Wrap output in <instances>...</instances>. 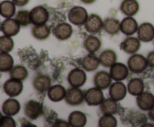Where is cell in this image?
I'll use <instances>...</instances> for the list:
<instances>
[{
	"label": "cell",
	"mask_w": 154,
	"mask_h": 127,
	"mask_svg": "<svg viewBox=\"0 0 154 127\" xmlns=\"http://www.w3.org/2000/svg\"><path fill=\"white\" fill-rule=\"evenodd\" d=\"M128 67L134 73H141L147 68L148 62L147 58L140 54H134L128 60Z\"/></svg>",
	"instance_id": "1"
},
{
	"label": "cell",
	"mask_w": 154,
	"mask_h": 127,
	"mask_svg": "<svg viewBox=\"0 0 154 127\" xmlns=\"http://www.w3.org/2000/svg\"><path fill=\"white\" fill-rule=\"evenodd\" d=\"M30 20L33 25H38L46 24L49 19V12L43 6H36L29 12Z\"/></svg>",
	"instance_id": "2"
},
{
	"label": "cell",
	"mask_w": 154,
	"mask_h": 127,
	"mask_svg": "<svg viewBox=\"0 0 154 127\" xmlns=\"http://www.w3.org/2000/svg\"><path fill=\"white\" fill-rule=\"evenodd\" d=\"M64 100L69 105H79L82 104L85 100L84 93L79 88L72 87L66 91Z\"/></svg>",
	"instance_id": "3"
},
{
	"label": "cell",
	"mask_w": 154,
	"mask_h": 127,
	"mask_svg": "<svg viewBox=\"0 0 154 127\" xmlns=\"http://www.w3.org/2000/svg\"><path fill=\"white\" fill-rule=\"evenodd\" d=\"M88 17V13L84 7L81 6L73 7L69 12V20L75 25H81L85 23Z\"/></svg>",
	"instance_id": "4"
},
{
	"label": "cell",
	"mask_w": 154,
	"mask_h": 127,
	"mask_svg": "<svg viewBox=\"0 0 154 127\" xmlns=\"http://www.w3.org/2000/svg\"><path fill=\"white\" fill-rule=\"evenodd\" d=\"M4 91L8 96L11 97H15L19 96L23 89V85L22 81L11 78L6 81L3 85Z\"/></svg>",
	"instance_id": "5"
},
{
	"label": "cell",
	"mask_w": 154,
	"mask_h": 127,
	"mask_svg": "<svg viewBox=\"0 0 154 127\" xmlns=\"http://www.w3.org/2000/svg\"><path fill=\"white\" fill-rule=\"evenodd\" d=\"M24 113L30 120H36L43 114V106L35 100H29L24 106Z\"/></svg>",
	"instance_id": "6"
},
{
	"label": "cell",
	"mask_w": 154,
	"mask_h": 127,
	"mask_svg": "<svg viewBox=\"0 0 154 127\" xmlns=\"http://www.w3.org/2000/svg\"><path fill=\"white\" fill-rule=\"evenodd\" d=\"M103 21L100 16L96 13L89 15L87 21L84 23V27L87 32L90 34H96L103 28Z\"/></svg>",
	"instance_id": "7"
},
{
	"label": "cell",
	"mask_w": 154,
	"mask_h": 127,
	"mask_svg": "<svg viewBox=\"0 0 154 127\" xmlns=\"http://www.w3.org/2000/svg\"><path fill=\"white\" fill-rule=\"evenodd\" d=\"M84 98L89 105H99L103 101L104 94L100 88L96 87L87 90L84 93Z\"/></svg>",
	"instance_id": "8"
},
{
	"label": "cell",
	"mask_w": 154,
	"mask_h": 127,
	"mask_svg": "<svg viewBox=\"0 0 154 127\" xmlns=\"http://www.w3.org/2000/svg\"><path fill=\"white\" fill-rule=\"evenodd\" d=\"M87 81V75L83 70L79 68L73 69L68 76V82L72 87L81 88Z\"/></svg>",
	"instance_id": "9"
},
{
	"label": "cell",
	"mask_w": 154,
	"mask_h": 127,
	"mask_svg": "<svg viewBox=\"0 0 154 127\" xmlns=\"http://www.w3.org/2000/svg\"><path fill=\"white\" fill-rule=\"evenodd\" d=\"M127 89L121 81H117L114 84H111L109 89L110 97L115 101H120L126 97Z\"/></svg>",
	"instance_id": "10"
},
{
	"label": "cell",
	"mask_w": 154,
	"mask_h": 127,
	"mask_svg": "<svg viewBox=\"0 0 154 127\" xmlns=\"http://www.w3.org/2000/svg\"><path fill=\"white\" fill-rule=\"evenodd\" d=\"M110 74L114 81H123L127 78L129 75V67L123 63L116 62L111 67Z\"/></svg>",
	"instance_id": "11"
},
{
	"label": "cell",
	"mask_w": 154,
	"mask_h": 127,
	"mask_svg": "<svg viewBox=\"0 0 154 127\" xmlns=\"http://www.w3.org/2000/svg\"><path fill=\"white\" fill-rule=\"evenodd\" d=\"M138 38L141 41L148 43L154 39V26L150 22H144L138 29Z\"/></svg>",
	"instance_id": "12"
},
{
	"label": "cell",
	"mask_w": 154,
	"mask_h": 127,
	"mask_svg": "<svg viewBox=\"0 0 154 127\" xmlns=\"http://www.w3.org/2000/svg\"><path fill=\"white\" fill-rule=\"evenodd\" d=\"M93 82L96 87L100 88L101 90H105L110 88L112 82V78L110 73H108L105 70H102V71H99L95 75L93 78Z\"/></svg>",
	"instance_id": "13"
},
{
	"label": "cell",
	"mask_w": 154,
	"mask_h": 127,
	"mask_svg": "<svg viewBox=\"0 0 154 127\" xmlns=\"http://www.w3.org/2000/svg\"><path fill=\"white\" fill-rule=\"evenodd\" d=\"M1 29L5 35L12 37L19 33L20 29V25L15 19L7 18L5 20L2 22Z\"/></svg>",
	"instance_id": "14"
},
{
	"label": "cell",
	"mask_w": 154,
	"mask_h": 127,
	"mask_svg": "<svg viewBox=\"0 0 154 127\" xmlns=\"http://www.w3.org/2000/svg\"><path fill=\"white\" fill-rule=\"evenodd\" d=\"M138 27V22L132 16H127L120 22V31L128 36L135 34Z\"/></svg>",
	"instance_id": "15"
},
{
	"label": "cell",
	"mask_w": 154,
	"mask_h": 127,
	"mask_svg": "<svg viewBox=\"0 0 154 127\" xmlns=\"http://www.w3.org/2000/svg\"><path fill=\"white\" fill-rule=\"evenodd\" d=\"M136 102L140 109L149 111L154 105V96L150 92H143L137 97Z\"/></svg>",
	"instance_id": "16"
},
{
	"label": "cell",
	"mask_w": 154,
	"mask_h": 127,
	"mask_svg": "<svg viewBox=\"0 0 154 127\" xmlns=\"http://www.w3.org/2000/svg\"><path fill=\"white\" fill-rule=\"evenodd\" d=\"M73 29L70 24L62 22L58 24L54 29V34L58 40H68L72 36Z\"/></svg>",
	"instance_id": "17"
},
{
	"label": "cell",
	"mask_w": 154,
	"mask_h": 127,
	"mask_svg": "<svg viewBox=\"0 0 154 127\" xmlns=\"http://www.w3.org/2000/svg\"><path fill=\"white\" fill-rule=\"evenodd\" d=\"M120 47L127 54H135L141 47L140 40L135 37H129L120 44Z\"/></svg>",
	"instance_id": "18"
},
{
	"label": "cell",
	"mask_w": 154,
	"mask_h": 127,
	"mask_svg": "<svg viewBox=\"0 0 154 127\" xmlns=\"http://www.w3.org/2000/svg\"><path fill=\"white\" fill-rule=\"evenodd\" d=\"M120 11L127 16H135L139 10V3L137 0H123L120 4Z\"/></svg>",
	"instance_id": "19"
},
{
	"label": "cell",
	"mask_w": 154,
	"mask_h": 127,
	"mask_svg": "<svg viewBox=\"0 0 154 127\" xmlns=\"http://www.w3.org/2000/svg\"><path fill=\"white\" fill-rule=\"evenodd\" d=\"M33 87L38 92H46L51 87V78L47 75H38L33 80Z\"/></svg>",
	"instance_id": "20"
},
{
	"label": "cell",
	"mask_w": 154,
	"mask_h": 127,
	"mask_svg": "<svg viewBox=\"0 0 154 127\" xmlns=\"http://www.w3.org/2000/svg\"><path fill=\"white\" fill-rule=\"evenodd\" d=\"M3 113L8 116H14L19 113L20 110V102L15 99H8L5 100L2 106Z\"/></svg>",
	"instance_id": "21"
},
{
	"label": "cell",
	"mask_w": 154,
	"mask_h": 127,
	"mask_svg": "<svg viewBox=\"0 0 154 127\" xmlns=\"http://www.w3.org/2000/svg\"><path fill=\"white\" fill-rule=\"evenodd\" d=\"M66 91L63 86L60 85H55L51 86L48 91V98L52 102H60L64 100Z\"/></svg>",
	"instance_id": "22"
},
{
	"label": "cell",
	"mask_w": 154,
	"mask_h": 127,
	"mask_svg": "<svg viewBox=\"0 0 154 127\" xmlns=\"http://www.w3.org/2000/svg\"><path fill=\"white\" fill-rule=\"evenodd\" d=\"M81 64L84 70L88 72H93L99 67L100 61L94 53H90L83 58Z\"/></svg>",
	"instance_id": "23"
},
{
	"label": "cell",
	"mask_w": 154,
	"mask_h": 127,
	"mask_svg": "<svg viewBox=\"0 0 154 127\" xmlns=\"http://www.w3.org/2000/svg\"><path fill=\"white\" fill-rule=\"evenodd\" d=\"M100 64L105 67H111L116 63L117 56L116 52L111 49H105L99 57Z\"/></svg>",
	"instance_id": "24"
},
{
	"label": "cell",
	"mask_w": 154,
	"mask_h": 127,
	"mask_svg": "<svg viewBox=\"0 0 154 127\" xmlns=\"http://www.w3.org/2000/svg\"><path fill=\"white\" fill-rule=\"evenodd\" d=\"M99 109L104 114H114L118 111V104L113 99H105L99 105Z\"/></svg>",
	"instance_id": "25"
},
{
	"label": "cell",
	"mask_w": 154,
	"mask_h": 127,
	"mask_svg": "<svg viewBox=\"0 0 154 127\" xmlns=\"http://www.w3.org/2000/svg\"><path fill=\"white\" fill-rule=\"evenodd\" d=\"M102 41L99 37L93 35H89L84 42V47L90 53H96L101 49Z\"/></svg>",
	"instance_id": "26"
},
{
	"label": "cell",
	"mask_w": 154,
	"mask_h": 127,
	"mask_svg": "<svg viewBox=\"0 0 154 127\" xmlns=\"http://www.w3.org/2000/svg\"><path fill=\"white\" fill-rule=\"evenodd\" d=\"M103 28L110 35H116L120 31V22L114 17L107 18L103 22Z\"/></svg>",
	"instance_id": "27"
},
{
	"label": "cell",
	"mask_w": 154,
	"mask_h": 127,
	"mask_svg": "<svg viewBox=\"0 0 154 127\" xmlns=\"http://www.w3.org/2000/svg\"><path fill=\"white\" fill-rule=\"evenodd\" d=\"M69 123L71 126L83 127L87 123V117L83 112L75 111L69 115Z\"/></svg>",
	"instance_id": "28"
},
{
	"label": "cell",
	"mask_w": 154,
	"mask_h": 127,
	"mask_svg": "<svg viewBox=\"0 0 154 127\" xmlns=\"http://www.w3.org/2000/svg\"><path fill=\"white\" fill-rule=\"evenodd\" d=\"M32 34L37 40H43L49 37L51 34V28L47 24L35 25L32 28Z\"/></svg>",
	"instance_id": "29"
},
{
	"label": "cell",
	"mask_w": 154,
	"mask_h": 127,
	"mask_svg": "<svg viewBox=\"0 0 154 127\" xmlns=\"http://www.w3.org/2000/svg\"><path fill=\"white\" fill-rule=\"evenodd\" d=\"M128 91L129 94L132 96H136L138 97L141 94L144 92V82L141 79L135 78V79H131L128 84Z\"/></svg>",
	"instance_id": "30"
},
{
	"label": "cell",
	"mask_w": 154,
	"mask_h": 127,
	"mask_svg": "<svg viewBox=\"0 0 154 127\" xmlns=\"http://www.w3.org/2000/svg\"><path fill=\"white\" fill-rule=\"evenodd\" d=\"M16 12V5L12 1L5 0L0 3V14L5 18H11Z\"/></svg>",
	"instance_id": "31"
},
{
	"label": "cell",
	"mask_w": 154,
	"mask_h": 127,
	"mask_svg": "<svg viewBox=\"0 0 154 127\" xmlns=\"http://www.w3.org/2000/svg\"><path fill=\"white\" fill-rule=\"evenodd\" d=\"M14 67V59L7 52L0 53V72H8Z\"/></svg>",
	"instance_id": "32"
},
{
	"label": "cell",
	"mask_w": 154,
	"mask_h": 127,
	"mask_svg": "<svg viewBox=\"0 0 154 127\" xmlns=\"http://www.w3.org/2000/svg\"><path fill=\"white\" fill-rule=\"evenodd\" d=\"M10 77L13 79H18L20 81H24L28 77V70L24 66L16 65L10 70Z\"/></svg>",
	"instance_id": "33"
},
{
	"label": "cell",
	"mask_w": 154,
	"mask_h": 127,
	"mask_svg": "<svg viewBox=\"0 0 154 127\" xmlns=\"http://www.w3.org/2000/svg\"><path fill=\"white\" fill-rule=\"evenodd\" d=\"M14 43L10 36L5 34L0 37V52L8 53L14 49Z\"/></svg>",
	"instance_id": "34"
},
{
	"label": "cell",
	"mask_w": 154,
	"mask_h": 127,
	"mask_svg": "<svg viewBox=\"0 0 154 127\" xmlns=\"http://www.w3.org/2000/svg\"><path fill=\"white\" fill-rule=\"evenodd\" d=\"M15 19L19 22L20 26L26 27L32 23L30 20L29 11L27 10H20L15 15Z\"/></svg>",
	"instance_id": "35"
},
{
	"label": "cell",
	"mask_w": 154,
	"mask_h": 127,
	"mask_svg": "<svg viewBox=\"0 0 154 127\" xmlns=\"http://www.w3.org/2000/svg\"><path fill=\"white\" fill-rule=\"evenodd\" d=\"M117 125V119L113 114H104L99 121V126L101 127H115Z\"/></svg>",
	"instance_id": "36"
},
{
	"label": "cell",
	"mask_w": 154,
	"mask_h": 127,
	"mask_svg": "<svg viewBox=\"0 0 154 127\" xmlns=\"http://www.w3.org/2000/svg\"><path fill=\"white\" fill-rule=\"evenodd\" d=\"M16 126V123L11 116H3L0 120V127H14Z\"/></svg>",
	"instance_id": "37"
},
{
	"label": "cell",
	"mask_w": 154,
	"mask_h": 127,
	"mask_svg": "<svg viewBox=\"0 0 154 127\" xmlns=\"http://www.w3.org/2000/svg\"><path fill=\"white\" fill-rule=\"evenodd\" d=\"M147 60L148 62V66L154 68V51L149 52L147 57Z\"/></svg>",
	"instance_id": "38"
},
{
	"label": "cell",
	"mask_w": 154,
	"mask_h": 127,
	"mask_svg": "<svg viewBox=\"0 0 154 127\" xmlns=\"http://www.w3.org/2000/svg\"><path fill=\"white\" fill-rule=\"evenodd\" d=\"M12 1L17 7H23V6L26 5L29 1V0H12Z\"/></svg>",
	"instance_id": "39"
},
{
	"label": "cell",
	"mask_w": 154,
	"mask_h": 127,
	"mask_svg": "<svg viewBox=\"0 0 154 127\" xmlns=\"http://www.w3.org/2000/svg\"><path fill=\"white\" fill-rule=\"evenodd\" d=\"M148 116H149V117H150V119L151 120L154 121V105L151 109H150V110H149Z\"/></svg>",
	"instance_id": "40"
},
{
	"label": "cell",
	"mask_w": 154,
	"mask_h": 127,
	"mask_svg": "<svg viewBox=\"0 0 154 127\" xmlns=\"http://www.w3.org/2000/svg\"><path fill=\"white\" fill-rule=\"evenodd\" d=\"M83 3L84 4H93L94 3L96 0H81Z\"/></svg>",
	"instance_id": "41"
},
{
	"label": "cell",
	"mask_w": 154,
	"mask_h": 127,
	"mask_svg": "<svg viewBox=\"0 0 154 127\" xmlns=\"http://www.w3.org/2000/svg\"><path fill=\"white\" fill-rule=\"evenodd\" d=\"M2 117H3V116H2V114L1 112H0V120H1V118Z\"/></svg>",
	"instance_id": "42"
}]
</instances>
